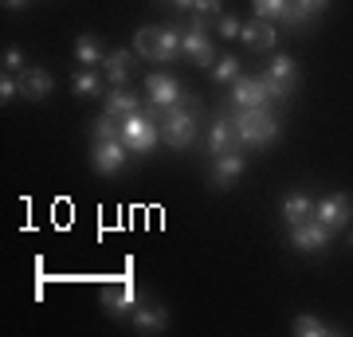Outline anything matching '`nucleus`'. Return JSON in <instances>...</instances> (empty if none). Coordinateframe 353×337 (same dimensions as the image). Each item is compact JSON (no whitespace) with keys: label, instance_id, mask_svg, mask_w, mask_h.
I'll use <instances>...</instances> for the list:
<instances>
[{"label":"nucleus","instance_id":"nucleus-1","mask_svg":"<svg viewBox=\"0 0 353 337\" xmlns=\"http://www.w3.org/2000/svg\"><path fill=\"white\" fill-rule=\"evenodd\" d=\"M232 130H236V138L240 145H271L279 138V114L271 110V102L267 106H232Z\"/></svg>","mask_w":353,"mask_h":337},{"label":"nucleus","instance_id":"nucleus-2","mask_svg":"<svg viewBox=\"0 0 353 337\" xmlns=\"http://www.w3.org/2000/svg\"><path fill=\"white\" fill-rule=\"evenodd\" d=\"M122 141H126L130 153H150L161 141V106H150V110L122 118Z\"/></svg>","mask_w":353,"mask_h":337},{"label":"nucleus","instance_id":"nucleus-3","mask_svg":"<svg viewBox=\"0 0 353 337\" xmlns=\"http://www.w3.org/2000/svg\"><path fill=\"white\" fill-rule=\"evenodd\" d=\"M196 110H201V106H192L189 99H181L176 106L165 110V118H161L165 145H173V150H189L192 141H196Z\"/></svg>","mask_w":353,"mask_h":337},{"label":"nucleus","instance_id":"nucleus-4","mask_svg":"<svg viewBox=\"0 0 353 337\" xmlns=\"http://www.w3.org/2000/svg\"><path fill=\"white\" fill-rule=\"evenodd\" d=\"M134 51H138L141 59L173 63L181 55V32L176 28H141L138 39H134Z\"/></svg>","mask_w":353,"mask_h":337},{"label":"nucleus","instance_id":"nucleus-5","mask_svg":"<svg viewBox=\"0 0 353 337\" xmlns=\"http://www.w3.org/2000/svg\"><path fill=\"white\" fill-rule=\"evenodd\" d=\"M259 83H263L271 102H287L294 94V87H299V67H294L290 55H279V59H271V67H267L263 75H259Z\"/></svg>","mask_w":353,"mask_h":337},{"label":"nucleus","instance_id":"nucleus-6","mask_svg":"<svg viewBox=\"0 0 353 337\" xmlns=\"http://www.w3.org/2000/svg\"><path fill=\"white\" fill-rule=\"evenodd\" d=\"M314 220L326 224L330 232H341V227L353 220V200L345 192H330V196L314 200Z\"/></svg>","mask_w":353,"mask_h":337},{"label":"nucleus","instance_id":"nucleus-7","mask_svg":"<svg viewBox=\"0 0 353 337\" xmlns=\"http://www.w3.org/2000/svg\"><path fill=\"white\" fill-rule=\"evenodd\" d=\"M330 236H334V232H330L326 224H318L314 216L303 220V224H290V243L303 251V255H318V251H326Z\"/></svg>","mask_w":353,"mask_h":337},{"label":"nucleus","instance_id":"nucleus-8","mask_svg":"<svg viewBox=\"0 0 353 337\" xmlns=\"http://www.w3.org/2000/svg\"><path fill=\"white\" fill-rule=\"evenodd\" d=\"M99 302H102V310L114 314V318H130V314H134V306L141 302V294H138V287H134V283H114V287H102Z\"/></svg>","mask_w":353,"mask_h":337},{"label":"nucleus","instance_id":"nucleus-9","mask_svg":"<svg viewBox=\"0 0 353 337\" xmlns=\"http://www.w3.org/2000/svg\"><path fill=\"white\" fill-rule=\"evenodd\" d=\"M243 153L240 150H228V153H216L212 157V169H208V185L212 188H232L236 176L243 173Z\"/></svg>","mask_w":353,"mask_h":337},{"label":"nucleus","instance_id":"nucleus-10","mask_svg":"<svg viewBox=\"0 0 353 337\" xmlns=\"http://www.w3.org/2000/svg\"><path fill=\"white\" fill-rule=\"evenodd\" d=\"M126 141H94V153H90V169L102 176L118 173L122 165H126Z\"/></svg>","mask_w":353,"mask_h":337},{"label":"nucleus","instance_id":"nucleus-11","mask_svg":"<svg viewBox=\"0 0 353 337\" xmlns=\"http://www.w3.org/2000/svg\"><path fill=\"white\" fill-rule=\"evenodd\" d=\"M181 55H189L196 67H212L216 55H212V39H208V32L196 28V24H192L189 32H181Z\"/></svg>","mask_w":353,"mask_h":337},{"label":"nucleus","instance_id":"nucleus-12","mask_svg":"<svg viewBox=\"0 0 353 337\" xmlns=\"http://www.w3.org/2000/svg\"><path fill=\"white\" fill-rule=\"evenodd\" d=\"M145 90H150V102L161 106V110H169V106H176V102L185 99V90H181V83L173 75H150L145 79Z\"/></svg>","mask_w":353,"mask_h":337},{"label":"nucleus","instance_id":"nucleus-13","mask_svg":"<svg viewBox=\"0 0 353 337\" xmlns=\"http://www.w3.org/2000/svg\"><path fill=\"white\" fill-rule=\"evenodd\" d=\"M267 90H263V83H259V79L255 75H240L236 79V83H232V106H267Z\"/></svg>","mask_w":353,"mask_h":337},{"label":"nucleus","instance_id":"nucleus-14","mask_svg":"<svg viewBox=\"0 0 353 337\" xmlns=\"http://www.w3.org/2000/svg\"><path fill=\"white\" fill-rule=\"evenodd\" d=\"M240 39L252 51H271V48H275V39H279V32H275V24H271V20H259V16H255V20H248V24H243Z\"/></svg>","mask_w":353,"mask_h":337},{"label":"nucleus","instance_id":"nucleus-15","mask_svg":"<svg viewBox=\"0 0 353 337\" xmlns=\"http://www.w3.org/2000/svg\"><path fill=\"white\" fill-rule=\"evenodd\" d=\"M228 150H240V138H236V130H232V118H212L208 125V153H228Z\"/></svg>","mask_w":353,"mask_h":337},{"label":"nucleus","instance_id":"nucleus-16","mask_svg":"<svg viewBox=\"0 0 353 337\" xmlns=\"http://www.w3.org/2000/svg\"><path fill=\"white\" fill-rule=\"evenodd\" d=\"M51 87H55V79H51L43 67H32V71L20 75V94H24L28 102H43L51 94Z\"/></svg>","mask_w":353,"mask_h":337},{"label":"nucleus","instance_id":"nucleus-17","mask_svg":"<svg viewBox=\"0 0 353 337\" xmlns=\"http://www.w3.org/2000/svg\"><path fill=\"white\" fill-rule=\"evenodd\" d=\"M130 318H134V329H141V334H157V329H165V325H169L165 306H153V302H138Z\"/></svg>","mask_w":353,"mask_h":337},{"label":"nucleus","instance_id":"nucleus-18","mask_svg":"<svg viewBox=\"0 0 353 337\" xmlns=\"http://www.w3.org/2000/svg\"><path fill=\"white\" fill-rule=\"evenodd\" d=\"M283 220L287 224H303V220H310L314 216V200L306 196V192H290V196H283Z\"/></svg>","mask_w":353,"mask_h":337},{"label":"nucleus","instance_id":"nucleus-19","mask_svg":"<svg viewBox=\"0 0 353 337\" xmlns=\"http://www.w3.org/2000/svg\"><path fill=\"white\" fill-rule=\"evenodd\" d=\"M130 63H134V55H130V51H110V55L102 59V67H106V79H110V87H126Z\"/></svg>","mask_w":353,"mask_h":337},{"label":"nucleus","instance_id":"nucleus-20","mask_svg":"<svg viewBox=\"0 0 353 337\" xmlns=\"http://www.w3.org/2000/svg\"><path fill=\"white\" fill-rule=\"evenodd\" d=\"M290 334H299V337H330V334H341L338 325H330V322H318L314 314H299L294 322H290Z\"/></svg>","mask_w":353,"mask_h":337},{"label":"nucleus","instance_id":"nucleus-21","mask_svg":"<svg viewBox=\"0 0 353 337\" xmlns=\"http://www.w3.org/2000/svg\"><path fill=\"white\" fill-rule=\"evenodd\" d=\"M106 110L118 114V118H130V114L141 110V99H138V94H130L126 87H114L110 94H106Z\"/></svg>","mask_w":353,"mask_h":337},{"label":"nucleus","instance_id":"nucleus-22","mask_svg":"<svg viewBox=\"0 0 353 337\" xmlns=\"http://www.w3.org/2000/svg\"><path fill=\"white\" fill-rule=\"evenodd\" d=\"M90 134H94V141H122V118L102 110V118H94V125H90Z\"/></svg>","mask_w":353,"mask_h":337},{"label":"nucleus","instance_id":"nucleus-23","mask_svg":"<svg viewBox=\"0 0 353 337\" xmlns=\"http://www.w3.org/2000/svg\"><path fill=\"white\" fill-rule=\"evenodd\" d=\"M102 59H106V55H102L99 39L83 32V36L75 39V63H83V67H94V63H102Z\"/></svg>","mask_w":353,"mask_h":337},{"label":"nucleus","instance_id":"nucleus-24","mask_svg":"<svg viewBox=\"0 0 353 337\" xmlns=\"http://www.w3.org/2000/svg\"><path fill=\"white\" fill-rule=\"evenodd\" d=\"M99 90H102V79L94 75L90 67H83V71L75 75V94L79 99H90V94H99Z\"/></svg>","mask_w":353,"mask_h":337},{"label":"nucleus","instance_id":"nucleus-25","mask_svg":"<svg viewBox=\"0 0 353 337\" xmlns=\"http://www.w3.org/2000/svg\"><path fill=\"white\" fill-rule=\"evenodd\" d=\"M212 79L216 83H236V79H240V59L224 55L220 63H212Z\"/></svg>","mask_w":353,"mask_h":337},{"label":"nucleus","instance_id":"nucleus-26","mask_svg":"<svg viewBox=\"0 0 353 337\" xmlns=\"http://www.w3.org/2000/svg\"><path fill=\"white\" fill-rule=\"evenodd\" d=\"M279 20H283V24H290V28H310V24H314V16L303 12L294 0H287V8H283V16H279Z\"/></svg>","mask_w":353,"mask_h":337},{"label":"nucleus","instance_id":"nucleus-27","mask_svg":"<svg viewBox=\"0 0 353 337\" xmlns=\"http://www.w3.org/2000/svg\"><path fill=\"white\" fill-rule=\"evenodd\" d=\"M252 8H255L259 20H279L283 8H287V0H252Z\"/></svg>","mask_w":353,"mask_h":337},{"label":"nucleus","instance_id":"nucleus-28","mask_svg":"<svg viewBox=\"0 0 353 337\" xmlns=\"http://www.w3.org/2000/svg\"><path fill=\"white\" fill-rule=\"evenodd\" d=\"M240 32H243V24L236 16H220V36L224 39H240Z\"/></svg>","mask_w":353,"mask_h":337},{"label":"nucleus","instance_id":"nucleus-29","mask_svg":"<svg viewBox=\"0 0 353 337\" xmlns=\"http://www.w3.org/2000/svg\"><path fill=\"white\" fill-rule=\"evenodd\" d=\"M16 94H20V83H16V79H8V71H4V79H0V102L8 106Z\"/></svg>","mask_w":353,"mask_h":337},{"label":"nucleus","instance_id":"nucleus-30","mask_svg":"<svg viewBox=\"0 0 353 337\" xmlns=\"http://www.w3.org/2000/svg\"><path fill=\"white\" fill-rule=\"evenodd\" d=\"M294 4H299L303 12H310V16H314V20H318V16H322V12H326V8H330V0H294Z\"/></svg>","mask_w":353,"mask_h":337},{"label":"nucleus","instance_id":"nucleus-31","mask_svg":"<svg viewBox=\"0 0 353 337\" xmlns=\"http://www.w3.org/2000/svg\"><path fill=\"white\" fill-rule=\"evenodd\" d=\"M20 67H24V51L8 48V51H4V71H20Z\"/></svg>","mask_w":353,"mask_h":337},{"label":"nucleus","instance_id":"nucleus-32","mask_svg":"<svg viewBox=\"0 0 353 337\" xmlns=\"http://www.w3.org/2000/svg\"><path fill=\"white\" fill-rule=\"evenodd\" d=\"M220 4H224V0H196V12H201V16H216V12H220Z\"/></svg>","mask_w":353,"mask_h":337},{"label":"nucleus","instance_id":"nucleus-33","mask_svg":"<svg viewBox=\"0 0 353 337\" xmlns=\"http://www.w3.org/2000/svg\"><path fill=\"white\" fill-rule=\"evenodd\" d=\"M176 8H196V0H173Z\"/></svg>","mask_w":353,"mask_h":337},{"label":"nucleus","instance_id":"nucleus-34","mask_svg":"<svg viewBox=\"0 0 353 337\" xmlns=\"http://www.w3.org/2000/svg\"><path fill=\"white\" fill-rule=\"evenodd\" d=\"M28 0H4V8H24Z\"/></svg>","mask_w":353,"mask_h":337}]
</instances>
